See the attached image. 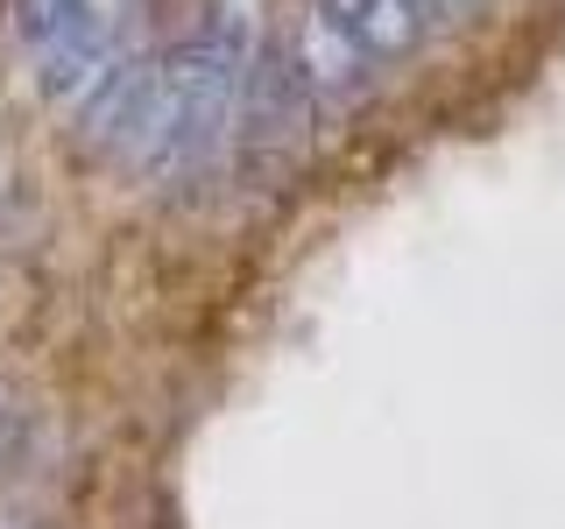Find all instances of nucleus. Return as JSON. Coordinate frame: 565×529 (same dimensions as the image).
Segmentation results:
<instances>
[{
	"instance_id": "nucleus-1",
	"label": "nucleus",
	"mask_w": 565,
	"mask_h": 529,
	"mask_svg": "<svg viewBox=\"0 0 565 529\" xmlns=\"http://www.w3.org/2000/svg\"><path fill=\"white\" fill-rule=\"evenodd\" d=\"M255 57V29L234 0H199L177 22V35L156 50V106L135 141V163L149 176H184L199 170L220 134L234 128V99Z\"/></svg>"
},
{
	"instance_id": "nucleus-2",
	"label": "nucleus",
	"mask_w": 565,
	"mask_h": 529,
	"mask_svg": "<svg viewBox=\"0 0 565 529\" xmlns=\"http://www.w3.org/2000/svg\"><path fill=\"white\" fill-rule=\"evenodd\" d=\"M14 43L35 71V93L78 99L114 50V29H106L99 0H14Z\"/></svg>"
},
{
	"instance_id": "nucleus-3",
	"label": "nucleus",
	"mask_w": 565,
	"mask_h": 529,
	"mask_svg": "<svg viewBox=\"0 0 565 529\" xmlns=\"http://www.w3.org/2000/svg\"><path fill=\"white\" fill-rule=\"evenodd\" d=\"M156 50L149 35L135 43H114L106 64L93 71V85L78 93V134L106 155H135L141 128H149V106H156Z\"/></svg>"
},
{
	"instance_id": "nucleus-4",
	"label": "nucleus",
	"mask_w": 565,
	"mask_h": 529,
	"mask_svg": "<svg viewBox=\"0 0 565 529\" xmlns=\"http://www.w3.org/2000/svg\"><path fill=\"white\" fill-rule=\"evenodd\" d=\"M311 85L297 71L290 43H269L262 57H247V78H241V99H234V120L247 134V149H282V141L305 134L311 120Z\"/></svg>"
},
{
	"instance_id": "nucleus-5",
	"label": "nucleus",
	"mask_w": 565,
	"mask_h": 529,
	"mask_svg": "<svg viewBox=\"0 0 565 529\" xmlns=\"http://www.w3.org/2000/svg\"><path fill=\"white\" fill-rule=\"evenodd\" d=\"M290 57H297V71H305L311 99H326V106H347V99L367 93V57H361V43H353V35L332 22L326 8L305 14V29H297Z\"/></svg>"
},
{
	"instance_id": "nucleus-6",
	"label": "nucleus",
	"mask_w": 565,
	"mask_h": 529,
	"mask_svg": "<svg viewBox=\"0 0 565 529\" xmlns=\"http://www.w3.org/2000/svg\"><path fill=\"white\" fill-rule=\"evenodd\" d=\"M326 14L361 43L367 64H403L424 43V29H431L424 0H326Z\"/></svg>"
},
{
	"instance_id": "nucleus-7",
	"label": "nucleus",
	"mask_w": 565,
	"mask_h": 529,
	"mask_svg": "<svg viewBox=\"0 0 565 529\" xmlns=\"http://www.w3.org/2000/svg\"><path fill=\"white\" fill-rule=\"evenodd\" d=\"M14 445H22V417H14L8 402H0V473L14 466Z\"/></svg>"
},
{
	"instance_id": "nucleus-8",
	"label": "nucleus",
	"mask_w": 565,
	"mask_h": 529,
	"mask_svg": "<svg viewBox=\"0 0 565 529\" xmlns=\"http://www.w3.org/2000/svg\"><path fill=\"white\" fill-rule=\"evenodd\" d=\"M473 8H481V0H424L431 22H459V14H473Z\"/></svg>"
}]
</instances>
